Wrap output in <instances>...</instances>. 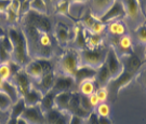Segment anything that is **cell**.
I'll return each mask as SVG.
<instances>
[{
  "instance_id": "obj_1",
  "label": "cell",
  "mask_w": 146,
  "mask_h": 124,
  "mask_svg": "<svg viewBox=\"0 0 146 124\" xmlns=\"http://www.w3.org/2000/svg\"><path fill=\"white\" fill-rule=\"evenodd\" d=\"M5 34L12 42V55L11 59L20 64L22 67H25L26 64L31 61L28 47H27L26 37L22 30L21 26H8L5 28Z\"/></svg>"
},
{
  "instance_id": "obj_2",
  "label": "cell",
  "mask_w": 146,
  "mask_h": 124,
  "mask_svg": "<svg viewBox=\"0 0 146 124\" xmlns=\"http://www.w3.org/2000/svg\"><path fill=\"white\" fill-rule=\"evenodd\" d=\"M80 66L81 64H80L79 51L76 49H67L60 56L58 69H60V73L62 75L75 77Z\"/></svg>"
},
{
  "instance_id": "obj_3",
  "label": "cell",
  "mask_w": 146,
  "mask_h": 124,
  "mask_svg": "<svg viewBox=\"0 0 146 124\" xmlns=\"http://www.w3.org/2000/svg\"><path fill=\"white\" fill-rule=\"evenodd\" d=\"M107 49L104 50V47H96V49H88L87 47L84 50L79 51V57H80L81 66L92 68L94 70L99 69L105 63Z\"/></svg>"
},
{
  "instance_id": "obj_4",
  "label": "cell",
  "mask_w": 146,
  "mask_h": 124,
  "mask_svg": "<svg viewBox=\"0 0 146 124\" xmlns=\"http://www.w3.org/2000/svg\"><path fill=\"white\" fill-rule=\"evenodd\" d=\"M24 23V24H29L36 27L37 29L44 32H51L52 31V23L51 20L48 15H43V14H39L36 12L29 11L26 15L24 16L21 20L20 24Z\"/></svg>"
},
{
  "instance_id": "obj_5",
  "label": "cell",
  "mask_w": 146,
  "mask_h": 124,
  "mask_svg": "<svg viewBox=\"0 0 146 124\" xmlns=\"http://www.w3.org/2000/svg\"><path fill=\"white\" fill-rule=\"evenodd\" d=\"M123 18H125V10L121 0H115L110 8L100 17H98V20L104 24H108L110 22L119 21Z\"/></svg>"
},
{
  "instance_id": "obj_6",
  "label": "cell",
  "mask_w": 146,
  "mask_h": 124,
  "mask_svg": "<svg viewBox=\"0 0 146 124\" xmlns=\"http://www.w3.org/2000/svg\"><path fill=\"white\" fill-rule=\"evenodd\" d=\"M104 64L110 70L111 80L119 77L123 71V65H122V62L120 59V56H118V54L116 52L115 47H110L107 49V54H106Z\"/></svg>"
},
{
  "instance_id": "obj_7",
  "label": "cell",
  "mask_w": 146,
  "mask_h": 124,
  "mask_svg": "<svg viewBox=\"0 0 146 124\" xmlns=\"http://www.w3.org/2000/svg\"><path fill=\"white\" fill-rule=\"evenodd\" d=\"M52 91H54L55 93H61V92H77L78 91V83L76 82L75 78L72 77V76L56 73Z\"/></svg>"
},
{
  "instance_id": "obj_8",
  "label": "cell",
  "mask_w": 146,
  "mask_h": 124,
  "mask_svg": "<svg viewBox=\"0 0 146 124\" xmlns=\"http://www.w3.org/2000/svg\"><path fill=\"white\" fill-rule=\"evenodd\" d=\"M11 81L14 83V85L17 88L19 92L21 94V97H23L34 85V82L31 81V78L27 76L24 68L21 69L19 73H16L15 75H13L11 78Z\"/></svg>"
},
{
  "instance_id": "obj_9",
  "label": "cell",
  "mask_w": 146,
  "mask_h": 124,
  "mask_svg": "<svg viewBox=\"0 0 146 124\" xmlns=\"http://www.w3.org/2000/svg\"><path fill=\"white\" fill-rule=\"evenodd\" d=\"M46 124H69L72 114L68 111H62L58 108H52L44 112Z\"/></svg>"
},
{
  "instance_id": "obj_10",
  "label": "cell",
  "mask_w": 146,
  "mask_h": 124,
  "mask_svg": "<svg viewBox=\"0 0 146 124\" xmlns=\"http://www.w3.org/2000/svg\"><path fill=\"white\" fill-rule=\"evenodd\" d=\"M125 10V17L131 20L132 23H137L141 20L142 8L140 0H121Z\"/></svg>"
},
{
  "instance_id": "obj_11",
  "label": "cell",
  "mask_w": 146,
  "mask_h": 124,
  "mask_svg": "<svg viewBox=\"0 0 146 124\" xmlns=\"http://www.w3.org/2000/svg\"><path fill=\"white\" fill-rule=\"evenodd\" d=\"M24 70H25L27 76L31 78V81L34 83L39 82V80L42 78V76L46 75L40 59H31V61H29L26 64V66L24 67Z\"/></svg>"
},
{
  "instance_id": "obj_12",
  "label": "cell",
  "mask_w": 146,
  "mask_h": 124,
  "mask_svg": "<svg viewBox=\"0 0 146 124\" xmlns=\"http://www.w3.org/2000/svg\"><path fill=\"white\" fill-rule=\"evenodd\" d=\"M22 117L26 119L29 124H46L44 112L40 109L39 105L34 107H26Z\"/></svg>"
},
{
  "instance_id": "obj_13",
  "label": "cell",
  "mask_w": 146,
  "mask_h": 124,
  "mask_svg": "<svg viewBox=\"0 0 146 124\" xmlns=\"http://www.w3.org/2000/svg\"><path fill=\"white\" fill-rule=\"evenodd\" d=\"M120 59H121L122 65H123V70H127L129 73H134V75L139 73V70L141 69L142 65H143L142 59L134 53L122 55Z\"/></svg>"
},
{
  "instance_id": "obj_14",
  "label": "cell",
  "mask_w": 146,
  "mask_h": 124,
  "mask_svg": "<svg viewBox=\"0 0 146 124\" xmlns=\"http://www.w3.org/2000/svg\"><path fill=\"white\" fill-rule=\"evenodd\" d=\"M134 77H135L134 73H129V71H127V70H123L119 77H117L116 79L111 80L107 86H110L111 90H114V92H115L116 94H118V92H119L120 90L123 88L125 86H127V85L133 80Z\"/></svg>"
},
{
  "instance_id": "obj_15",
  "label": "cell",
  "mask_w": 146,
  "mask_h": 124,
  "mask_svg": "<svg viewBox=\"0 0 146 124\" xmlns=\"http://www.w3.org/2000/svg\"><path fill=\"white\" fill-rule=\"evenodd\" d=\"M43 93L39 88L33 85L31 88V90L27 92L22 98L24 100V103L26 105V107H34V106H38L42 99Z\"/></svg>"
},
{
  "instance_id": "obj_16",
  "label": "cell",
  "mask_w": 146,
  "mask_h": 124,
  "mask_svg": "<svg viewBox=\"0 0 146 124\" xmlns=\"http://www.w3.org/2000/svg\"><path fill=\"white\" fill-rule=\"evenodd\" d=\"M54 36L60 46H66L70 40V29L65 24L58 23L54 28Z\"/></svg>"
},
{
  "instance_id": "obj_17",
  "label": "cell",
  "mask_w": 146,
  "mask_h": 124,
  "mask_svg": "<svg viewBox=\"0 0 146 124\" xmlns=\"http://www.w3.org/2000/svg\"><path fill=\"white\" fill-rule=\"evenodd\" d=\"M94 80H95L96 88H101V86H107L110 84V82L111 81V76H110V70L106 67L105 64H103L99 69H96Z\"/></svg>"
},
{
  "instance_id": "obj_18",
  "label": "cell",
  "mask_w": 146,
  "mask_h": 124,
  "mask_svg": "<svg viewBox=\"0 0 146 124\" xmlns=\"http://www.w3.org/2000/svg\"><path fill=\"white\" fill-rule=\"evenodd\" d=\"M56 77V73L55 71H51V73H48L46 75H43L42 78L39 80V82L34 83V85L37 86L41 91L42 93H47L49 91H51L53 88V84H54V80Z\"/></svg>"
},
{
  "instance_id": "obj_19",
  "label": "cell",
  "mask_w": 146,
  "mask_h": 124,
  "mask_svg": "<svg viewBox=\"0 0 146 124\" xmlns=\"http://www.w3.org/2000/svg\"><path fill=\"white\" fill-rule=\"evenodd\" d=\"M106 30L111 36L121 37L127 34V27L123 21L119 20V21H114L106 24Z\"/></svg>"
},
{
  "instance_id": "obj_20",
  "label": "cell",
  "mask_w": 146,
  "mask_h": 124,
  "mask_svg": "<svg viewBox=\"0 0 146 124\" xmlns=\"http://www.w3.org/2000/svg\"><path fill=\"white\" fill-rule=\"evenodd\" d=\"M95 91H96V84L94 78L86 79L78 83V92L84 96L89 97L90 95L95 93Z\"/></svg>"
},
{
  "instance_id": "obj_21",
  "label": "cell",
  "mask_w": 146,
  "mask_h": 124,
  "mask_svg": "<svg viewBox=\"0 0 146 124\" xmlns=\"http://www.w3.org/2000/svg\"><path fill=\"white\" fill-rule=\"evenodd\" d=\"M55 96H56V93L52 90L43 94L41 102L39 104V107L43 112H47L55 107Z\"/></svg>"
},
{
  "instance_id": "obj_22",
  "label": "cell",
  "mask_w": 146,
  "mask_h": 124,
  "mask_svg": "<svg viewBox=\"0 0 146 124\" xmlns=\"http://www.w3.org/2000/svg\"><path fill=\"white\" fill-rule=\"evenodd\" d=\"M72 94H73V92L56 93V96H55V108L60 109L62 111H67L69 102H70V98H72Z\"/></svg>"
},
{
  "instance_id": "obj_23",
  "label": "cell",
  "mask_w": 146,
  "mask_h": 124,
  "mask_svg": "<svg viewBox=\"0 0 146 124\" xmlns=\"http://www.w3.org/2000/svg\"><path fill=\"white\" fill-rule=\"evenodd\" d=\"M1 91L5 92V93L12 99L13 103L16 102L17 99L21 98V94H20V92H19V90H17V88L14 85V83L12 82L11 80H9V81H5V82H3V85H2Z\"/></svg>"
},
{
  "instance_id": "obj_24",
  "label": "cell",
  "mask_w": 146,
  "mask_h": 124,
  "mask_svg": "<svg viewBox=\"0 0 146 124\" xmlns=\"http://www.w3.org/2000/svg\"><path fill=\"white\" fill-rule=\"evenodd\" d=\"M25 109H26V105L24 103L23 98L21 97L16 102H14L13 105L11 106L10 110H9V118H13V119L20 118V117H22L23 112L25 111Z\"/></svg>"
},
{
  "instance_id": "obj_25",
  "label": "cell",
  "mask_w": 146,
  "mask_h": 124,
  "mask_svg": "<svg viewBox=\"0 0 146 124\" xmlns=\"http://www.w3.org/2000/svg\"><path fill=\"white\" fill-rule=\"evenodd\" d=\"M117 46L120 47V50L123 52L122 55H127L132 53V39L129 35H123L117 38Z\"/></svg>"
},
{
  "instance_id": "obj_26",
  "label": "cell",
  "mask_w": 146,
  "mask_h": 124,
  "mask_svg": "<svg viewBox=\"0 0 146 124\" xmlns=\"http://www.w3.org/2000/svg\"><path fill=\"white\" fill-rule=\"evenodd\" d=\"M95 73H96V70H94L92 68L86 67V66H80L77 73L75 75V80L76 82L79 83L81 82L82 80H86V79H90V78H94L95 77Z\"/></svg>"
},
{
  "instance_id": "obj_27",
  "label": "cell",
  "mask_w": 146,
  "mask_h": 124,
  "mask_svg": "<svg viewBox=\"0 0 146 124\" xmlns=\"http://www.w3.org/2000/svg\"><path fill=\"white\" fill-rule=\"evenodd\" d=\"M86 34V41L88 49H96L103 47V37L102 35H91L88 31L84 30Z\"/></svg>"
},
{
  "instance_id": "obj_28",
  "label": "cell",
  "mask_w": 146,
  "mask_h": 124,
  "mask_svg": "<svg viewBox=\"0 0 146 124\" xmlns=\"http://www.w3.org/2000/svg\"><path fill=\"white\" fill-rule=\"evenodd\" d=\"M31 11L39 14L48 15L49 14V5L44 0H31Z\"/></svg>"
},
{
  "instance_id": "obj_29",
  "label": "cell",
  "mask_w": 146,
  "mask_h": 124,
  "mask_svg": "<svg viewBox=\"0 0 146 124\" xmlns=\"http://www.w3.org/2000/svg\"><path fill=\"white\" fill-rule=\"evenodd\" d=\"M86 31H88L89 34L91 35H102L105 30H106V24L102 23L101 21H99L98 18L89 26L87 29H84Z\"/></svg>"
},
{
  "instance_id": "obj_30",
  "label": "cell",
  "mask_w": 146,
  "mask_h": 124,
  "mask_svg": "<svg viewBox=\"0 0 146 124\" xmlns=\"http://www.w3.org/2000/svg\"><path fill=\"white\" fill-rule=\"evenodd\" d=\"M13 105L12 99L2 91H0V112H9L11 106Z\"/></svg>"
},
{
  "instance_id": "obj_31",
  "label": "cell",
  "mask_w": 146,
  "mask_h": 124,
  "mask_svg": "<svg viewBox=\"0 0 146 124\" xmlns=\"http://www.w3.org/2000/svg\"><path fill=\"white\" fill-rule=\"evenodd\" d=\"M12 78L9 61L8 62H0V79L3 81H9Z\"/></svg>"
},
{
  "instance_id": "obj_32",
  "label": "cell",
  "mask_w": 146,
  "mask_h": 124,
  "mask_svg": "<svg viewBox=\"0 0 146 124\" xmlns=\"http://www.w3.org/2000/svg\"><path fill=\"white\" fill-rule=\"evenodd\" d=\"M135 36H136L137 41L140 42L141 44L146 46V24L145 23H142L141 25H139L136 27Z\"/></svg>"
},
{
  "instance_id": "obj_33",
  "label": "cell",
  "mask_w": 146,
  "mask_h": 124,
  "mask_svg": "<svg viewBox=\"0 0 146 124\" xmlns=\"http://www.w3.org/2000/svg\"><path fill=\"white\" fill-rule=\"evenodd\" d=\"M94 112L98 117H110V107L107 103H100L99 106L94 109Z\"/></svg>"
},
{
  "instance_id": "obj_34",
  "label": "cell",
  "mask_w": 146,
  "mask_h": 124,
  "mask_svg": "<svg viewBox=\"0 0 146 124\" xmlns=\"http://www.w3.org/2000/svg\"><path fill=\"white\" fill-rule=\"evenodd\" d=\"M55 12L61 14V15H68V10H69V1L68 0H62L58 3L54 5Z\"/></svg>"
},
{
  "instance_id": "obj_35",
  "label": "cell",
  "mask_w": 146,
  "mask_h": 124,
  "mask_svg": "<svg viewBox=\"0 0 146 124\" xmlns=\"http://www.w3.org/2000/svg\"><path fill=\"white\" fill-rule=\"evenodd\" d=\"M95 94L99 98L100 103H106V100L108 98V88L107 86H101V88H98L96 91H95Z\"/></svg>"
},
{
  "instance_id": "obj_36",
  "label": "cell",
  "mask_w": 146,
  "mask_h": 124,
  "mask_svg": "<svg viewBox=\"0 0 146 124\" xmlns=\"http://www.w3.org/2000/svg\"><path fill=\"white\" fill-rule=\"evenodd\" d=\"M29 11H31V0H25V1L21 2L20 10H19V17H20V22H21L22 18L26 15Z\"/></svg>"
},
{
  "instance_id": "obj_37",
  "label": "cell",
  "mask_w": 146,
  "mask_h": 124,
  "mask_svg": "<svg viewBox=\"0 0 146 124\" xmlns=\"http://www.w3.org/2000/svg\"><path fill=\"white\" fill-rule=\"evenodd\" d=\"M81 95V94H80ZM80 106L84 109V110H87L89 112H93L94 109L92 108V106L90 105V102H89V98L87 96H84V95H81V97H80Z\"/></svg>"
},
{
  "instance_id": "obj_38",
  "label": "cell",
  "mask_w": 146,
  "mask_h": 124,
  "mask_svg": "<svg viewBox=\"0 0 146 124\" xmlns=\"http://www.w3.org/2000/svg\"><path fill=\"white\" fill-rule=\"evenodd\" d=\"M11 0H0V16H5L7 10L10 7Z\"/></svg>"
},
{
  "instance_id": "obj_39",
  "label": "cell",
  "mask_w": 146,
  "mask_h": 124,
  "mask_svg": "<svg viewBox=\"0 0 146 124\" xmlns=\"http://www.w3.org/2000/svg\"><path fill=\"white\" fill-rule=\"evenodd\" d=\"M88 98H89V102H90V105L92 106V108L93 109H95L98 106H99L100 100H99V98H98V96H96V94L95 93H93L92 95H90Z\"/></svg>"
},
{
  "instance_id": "obj_40",
  "label": "cell",
  "mask_w": 146,
  "mask_h": 124,
  "mask_svg": "<svg viewBox=\"0 0 146 124\" xmlns=\"http://www.w3.org/2000/svg\"><path fill=\"white\" fill-rule=\"evenodd\" d=\"M84 122H86V120L81 119V118H78V117L72 114V119H70L69 124H84Z\"/></svg>"
},
{
  "instance_id": "obj_41",
  "label": "cell",
  "mask_w": 146,
  "mask_h": 124,
  "mask_svg": "<svg viewBox=\"0 0 146 124\" xmlns=\"http://www.w3.org/2000/svg\"><path fill=\"white\" fill-rule=\"evenodd\" d=\"M99 124H113V121L110 117H98Z\"/></svg>"
},
{
  "instance_id": "obj_42",
  "label": "cell",
  "mask_w": 146,
  "mask_h": 124,
  "mask_svg": "<svg viewBox=\"0 0 146 124\" xmlns=\"http://www.w3.org/2000/svg\"><path fill=\"white\" fill-rule=\"evenodd\" d=\"M70 5H86L89 0H68Z\"/></svg>"
},
{
  "instance_id": "obj_43",
  "label": "cell",
  "mask_w": 146,
  "mask_h": 124,
  "mask_svg": "<svg viewBox=\"0 0 146 124\" xmlns=\"http://www.w3.org/2000/svg\"><path fill=\"white\" fill-rule=\"evenodd\" d=\"M16 124H29V123L26 121V119H24L23 117H20V118L16 119Z\"/></svg>"
},
{
  "instance_id": "obj_44",
  "label": "cell",
  "mask_w": 146,
  "mask_h": 124,
  "mask_svg": "<svg viewBox=\"0 0 146 124\" xmlns=\"http://www.w3.org/2000/svg\"><path fill=\"white\" fill-rule=\"evenodd\" d=\"M5 124H16V119H13V118H9L7 120Z\"/></svg>"
},
{
  "instance_id": "obj_45",
  "label": "cell",
  "mask_w": 146,
  "mask_h": 124,
  "mask_svg": "<svg viewBox=\"0 0 146 124\" xmlns=\"http://www.w3.org/2000/svg\"><path fill=\"white\" fill-rule=\"evenodd\" d=\"M142 84H143V86H144V88H146V73H144V75H143V76H142Z\"/></svg>"
},
{
  "instance_id": "obj_46",
  "label": "cell",
  "mask_w": 146,
  "mask_h": 124,
  "mask_svg": "<svg viewBox=\"0 0 146 124\" xmlns=\"http://www.w3.org/2000/svg\"><path fill=\"white\" fill-rule=\"evenodd\" d=\"M60 1H62V0H51V5H55V3H58V2H60Z\"/></svg>"
},
{
  "instance_id": "obj_47",
  "label": "cell",
  "mask_w": 146,
  "mask_h": 124,
  "mask_svg": "<svg viewBox=\"0 0 146 124\" xmlns=\"http://www.w3.org/2000/svg\"><path fill=\"white\" fill-rule=\"evenodd\" d=\"M3 82H5V81H3L2 79H0V91H1V88H2V85H3Z\"/></svg>"
},
{
  "instance_id": "obj_48",
  "label": "cell",
  "mask_w": 146,
  "mask_h": 124,
  "mask_svg": "<svg viewBox=\"0 0 146 124\" xmlns=\"http://www.w3.org/2000/svg\"><path fill=\"white\" fill-rule=\"evenodd\" d=\"M44 1H46V3H47L48 5H51V0H44Z\"/></svg>"
},
{
  "instance_id": "obj_49",
  "label": "cell",
  "mask_w": 146,
  "mask_h": 124,
  "mask_svg": "<svg viewBox=\"0 0 146 124\" xmlns=\"http://www.w3.org/2000/svg\"><path fill=\"white\" fill-rule=\"evenodd\" d=\"M19 1H20V2H23V1H25V0H19Z\"/></svg>"
},
{
  "instance_id": "obj_50",
  "label": "cell",
  "mask_w": 146,
  "mask_h": 124,
  "mask_svg": "<svg viewBox=\"0 0 146 124\" xmlns=\"http://www.w3.org/2000/svg\"><path fill=\"white\" fill-rule=\"evenodd\" d=\"M140 2H142V0H140Z\"/></svg>"
}]
</instances>
